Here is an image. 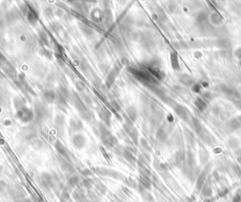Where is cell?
I'll return each instance as SVG.
<instances>
[{
    "instance_id": "1",
    "label": "cell",
    "mask_w": 241,
    "mask_h": 202,
    "mask_svg": "<svg viewBox=\"0 0 241 202\" xmlns=\"http://www.w3.org/2000/svg\"><path fill=\"white\" fill-rule=\"evenodd\" d=\"M5 188V182H3L2 180H0V191H2Z\"/></svg>"
}]
</instances>
